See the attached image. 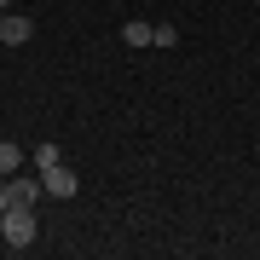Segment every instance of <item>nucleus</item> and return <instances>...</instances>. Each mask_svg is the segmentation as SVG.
<instances>
[{
	"instance_id": "f257e3e1",
	"label": "nucleus",
	"mask_w": 260,
	"mask_h": 260,
	"mask_svg": "<svg viewBox=\"0 0 260 260\" xmlns=\"http://www.w3.org/2000/svg\"><path fill=\"white\" fill-rule=\"evenodd\" d=\"M35 208H6L0 214V237H6V249H29V243H35Z\"/></svg>"
},
{
	"instance_id": "f03ea898",
	"label": "nucleus",
	"mask_w": 260,
	"mask_h": 260,
	"mask_svg": "<svg viewBox=\"0 0 260 260\" xmlns=\"http://www.w3.org/2000/svg\"><path fill=\"white\" fill-rule=\"evenodd\" d=\"M0 191H6V208H35L41 197H47V185H41V174H23V168H18V174H12V179H6Z\"/></svg>"
},
{
	"instance_id": "7ed1b4c3",
	"label": "nucleus",
	"mask_w": 260,
	"mask_h": 260,
	"mask_svg": "<svg viewBox=\"0 0 260 260\" xmlns=\"http://www.w3.org/2000/svg\"><path fill=\"white\" fill-rule=\"evenodd\" d=\"M29 35H35V23H29L23 12H6V18H0V41H6V47H23Z\"/></svg>"
},
{
	"instance_id": "20e7f679",
	"label": "nucleus",
	"mask_w": 260,
	"mask_h": 260,
	"mask_svg": "<svg viewBox=\"0 0 260 260\" xmlns=\"http://www.w3.org/2000/svg\"><path fill=\"white\" fill-rule=\"evenodd\" d=\"M41 185H47V197H75V168H47V174H41Z\"/></svg>"
},
{
	"instance_id": "39448f33",
	"label": "nucleus",
	"mask_w": 260,
	"mask_h": 260,
	"mask_svg": "<svg viewBox=\"0 0 260 260\" xmlns=\"http://www.w3.org/2000/svg\"><path fill=\"white\" fill-rule=\"evenodd\" d=\"M58 162H64V145L41 139V145H35V174H47V168H58Z\"/></svg>"
},
{
	"instance_id": "423d86ee",
	"label": "nucleus",
	"mask_w": 260,
	"mask_h": 260,
	"mask_svg": "<svg viewBox=\"0 0 260 260\" xmlns=\"http://www.w3.org/2000/svg\"><path fill=\"white\" fill-rule=\"evenodd\" d=\"M18 168H23V145H12V139H0V174H18Z\"/></svg>"
},
{
	"instance_id": "0eeeda50",
	"label": "nucleus",
	"mask_w": 260,
	"mask_h": 260,
	"mask_svg": "<svg viewBox=\"0 0 260 260\" xmlns=\"http://www.w3.org/2000/svg\"><path fill=\"white\" fill-rule=\"evenodd\" d=\"M121 41H127V47H150V23L145 18H127V23H121Z\"/></svg>"
},
{
	"instance_id": "6e6552de",
	"label": "nucleus",
	"mask_w": 260,
	"mask_h": 260,
	"mask_svg": "<svg viewBox=\"0 0 260 260\" xmlns=\"http://www.w3.org/2000/svg\"><path fill=\"white\" fill-rule=\"evenodd\" d=\"M150 47H162V52L179 47V29H174V23H150Z\"/></svg>"
},
{
	"instance_id": "1a4fd4ad",
	"label": "nucleus",
	"mask_w": 260,
	"mask_h": 260,
	"mask_svg": "<svg viewBox=\"0 0 260 260\" xmlns=\"http://www.w3.org/2000/svg\"><path fill=\"white\" fill-rule=\"evenodd\" d=\"M0 6H6V12H12V0H0Z\"/></svg>"
},
{
	"instance_id": "9d476101",
	"label": "nucleus",
	"mask_w": 260,
	"mask_h": 260,
	"mask_svg": "<svg viewBox=\"0 0 260 260\" xmlns=\"http://www.w3.org/2000/svg\"><path fill=\"white\" fill-rule=\"evenodd\" d=\"M0 185H6V174H0Z\"/></svg>"
},
{
	"instance_id": "9b49d317",
	"label": "nucleus",
	"mask_w": 260,
	"mask_h": 260,
	"mask_svg": "<svg viewBox=\"0 0 260 260\" xmlns=\"http://www.w3.org/2000/svg\"><path fill=\"white\" fill-rule=\"evenodd\" d=\"M0 47H6V41H0Z\"/></svg>"
},
{
	"instance_id": "f8f14e48",
	"label": "nucleus",
	"mask_w": 260,
	"mask_h": 260,
	"mask_svg": "<svg viewBox=\"0 0 260 260\" xmlns=\"http://www.w3.org/2000/svg\"><path fill=\"white\" fill-rule=\"evenodd\" d=\"M254 6H260V0H254Z\"/></svg>"
}]
</instances>
